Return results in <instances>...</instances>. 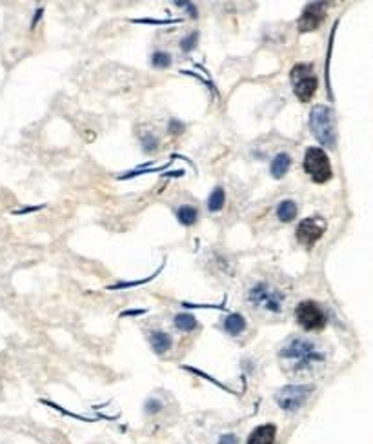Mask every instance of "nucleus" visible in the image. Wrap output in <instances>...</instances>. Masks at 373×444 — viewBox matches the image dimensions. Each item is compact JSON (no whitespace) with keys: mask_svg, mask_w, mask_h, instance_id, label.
Returning a JSON list of instances; mask_svg holds the SVG:
<instances>
[{"mask_svg":"<svg viewBox=\"0 0 373 444\" xmlns=\"http://www.w3.org/2000/svg\"><path fill=\"white\" fill-rule=\"evenodd\" d=\"M279 357L286 371L299 375L306 373V371L313 370L320 363H324L326 353L310 339L293 337L284 344L283 350L279 351Z\"/></svg>","mask_w":373,"mask_h":444,"instance_id":"1","label":"nucleus"},{"mask_svg":"<svg viewBox=\"0 0 373 444\" xmlns=\"http://www.w3.org/2000/svg\"><path fill=\"white\" fill-rule=\"evenodd\" d=\"M310 128L312 133L322 146L335 148L337 143V128H335V115L328 106H315L310 115Z\"/></svg>","mask_w":373,"mask_h":444,"instance_id":"2","label":"nucleus"},{"mask_svg":"<svg viewBox=\"0 0 373 444\" xmlns=\"http://www.w3.org/2000/svg\"><path fill=\"white\" fill-rule=\"evenodd\" d=\"M248 301L251 302L253 308H257L261 311H266V314H280L283 311V294H280L279 289L271 288L266 282L255 284L250 289V294H248Z\"/></svg>","mask_w":373,"mask_h":444,"instance_id":"3","label":"nucleus"},{"mask_svg":"<svg viewBox=\"0 0 373 444\" xmlns=\"http://www.w3.org/2000/svg\"><path fill=\"white\" fill-rule=\"evenodd\" d=\"M304 172L315 184L328 182L333 177V167L326 151L315 146L308 148L306 155H304Z\"/></svg>","mask_w":373,"mask_h":444,"instance_id":"4","label":"nucleus"},{"mask_svg":"<svg viewBox=\"0 0 373 444\" xmlns=\"http://www.w3.org/2000/svg\"><path fill=\"white\" fill-rule=\"evenodd\" d=\"M291 86H293V93L297 95L300 102H310L313 95L317 93L319 88V78L313 73L312 66L310 64H297L293 66V70L290 73Z\"/></svg>","mask_w":373,"mask_h":444,"instance_id":"5","label":"nucleus"},{"mask_svg":"<svg viewBox=\"0 0 373 444\" xmlns=\"http://www.w3.org/2000/svg\"><path fill=\"white\" fill-rule=\"evenodd\" d=\"M295 317L297 322L306 331H320L326 326V322H328L322 308L313 301L299 302L295 308Z\"/></svg>","mask_w":373,"mask_h":444,"instance_id":"6","label":"nucleus"},{"mask_svg":"<svg viewBox=\"0 0 373 444\" xmlns=\"http://www.w3.org/2000/svg\"><path fill=\"white\" fill-rule=\"evenodd\" d=\"M313 393V386H284L277 391L275 401L284 412H297Z\"/></svg>","mask_w":373,"mask_h":444,"instance_id":"7","label":"nucleus"},{"mask_svg":"<svg viewBox=\"0 0 373 444\" xmlns=\"http://www.w3.org/2000/svg\"><path fill=\"white\" fill-rule=\"evenodd\" d=\"M324 232H326V220L322 217H308V219L300 220L299 226H297V241L299 244L306 246V248H312L317 242L322 239Z\"/></svg>","mask_w":373,"mask_h":444,"instance_id":"8","label":"nucleus"},{"mask_svg":"<svg viewBox=\"0 0 373 444\" xmlns=\"http://www.w3.org/2000/svg\"><path fill=\"white\" fill-rule=\"evenodd\" d=\"M326 19V4L322 2H313L304 8L303 15L299 19V31H313V29L320 28V24Z\"/></svg>","mask_w":373,"mask_h":444,"instance_id":"9","label":"nucleus"},{"mask_svg":"<svg viewBox=\"0 0 373 444\" xmlns=\"http://www.w3.org/2000/svg\"><path fill=\"white\" fill-rule=\"evenodd\" d=\"M275 439H277V426L275 424H263L250 433L248 444H275Z\"/></svg>","mask_w":373,"mask_h":444,"instance_id":"10","label":"nucleus"},{"mask_svg":"<svg viewBox=\"0 0 373 444\" xmlns=\"http://www.w3.org/2000/svg\"><path fill=\"white\" fill-rule=\"evenodd\" d=\"M149 344H152L155 353L162 355L172 348V337H169L166 331H153V334L149 335Z\"/></svg>","mask_w":373,"mask_h":444,"instance_id":"11","label":"nucleus"},{"mask_svg":"<svg viewBox=\"0 0 373 444\" xmlns=\"http://www.w3.org/2000/svg\"><path fill=\"white\" fill-rule=\"evenodd\" d=\"M291 166V157L288 153H279V155L275 157L273 162H271V175L275 179H283L284 175L288 173Z\"/></svg>","mask_w":373,"mask_h":444,"instance_id":"12","label":"nucleus"},{"mask_svg":"<svg viewBox=\"0 0 373 444\" xmlns=\"http://www.w3.org/2000/svg\"><path fill=\"white\" fill-rule=\"evenodd\" d=\"M224 328L230 335H241L242 331L246 330V319L238 314L228 315L224 321Z\"/></svg>","mask_w":373,"mask_h":444,"instance_id":"13","label":"nucleus"},{"mask_svg":"<svg viewBox=\"0 0 373 444\" xmlns=\"http://www.w3.org/2000/svg\"><path fill=\"white\" fill-rule=\"evenodd\" d=\"M277 217L283 222H291L297 217V204L293 200H283L277 208Z\"/></svg>","mask_w":373,"mask_h":444,"instance_id":"14","label":"nucleus"},{"mask_svg":"<svg viewBox=\"0 0 373 444\" xmlns=\"http://www.w3.org/2000/svg\"><path fill=\"white\" fill-rule=\"evenodd\" d=\"M177 219L181 220L184 226H193L195 222H197L199 212L193 208V206L186 204V206H181V208H179V212H177Z\"/></svg>","mask_w":373,"mask_h":444,"instance_id":"15","label":"nucleus"},{"mask_svg":"<svg viewBox=\"0 0 373 444\" xmlns=\"http://www.w3.org/2000/svg\"><path fill=\"white\" fill-rule=\"evenodd\" d=\"M224 202H226V193H224V190H222L221 186L215 187L214 193L209 195V200H208L209 212L215 213V212H219V210H222V208H224Z\"/></svg>","mask_w":373,"mask_h":444,"instance_id":"16","label":"nucleus"},{"mask_svg":"<svg viewBox=\"0 0 373 444\" xmlns=\"http://www.w3.org/2000/svg\"><path fill=\"white\" fill-rule=\"evenodd\" d=\"M175 326L181 331H193L199 326L197 319L193 317L191 314H179L175 317Z\"/></svg>","mask_w":373,"mask_h":444,"instance_id":"17","label":"nucleus"},{"mask_svg":"<svg viewBox=\"0 0 373 444\" xmlns=\"http://www.w3.org/2000/svg\"><path fill=\"white\" fill-rule=\"evenodd\" d=\"M152 64L155 66V68H168L169 64H172V57H169L168 53H164V51H157V53H153L152 57Z\"/></svg>","mask_w":373,"mask_h":444,"instance_id":"18","label":"nucleus"},{"mask_svg":"<svg viewBox=\"0 0 373 444\" xmlns=\"http://www.w3.org/2000/svg\"><path fill=\"white\" fill-rule=\"evenodd\" d=\"M197 41H199V33L197 31H193L191 35H188V37H186V38H182V42H181L182 51H191V49L195 48V46H197Z\"/></svg>","mask_w":373,"mask_h":444,"instance_id":"19","label":"nucleus"},{"mask_svg":"<svg viewBox=\"0 0 373 444\" xmlns=\"http://www.w3.org/2000/svg\"><path fill=\"white\" fill-rule=\"evenodd\" d=\"M142 148L146 151H153L157 148V139L155 137H152V135H148V137H144V143H142Z\"/></svg>","mask_w":373,"mask_h":444,"instance_id":"20","label":"nucleus"},{"mask_svg":"<svg viewBox=\"0 0 373 444\" xmlns=\"http://www.w3.org/2000/svg\"><path fill=\"white\" fill-rule=\"evenodd\" d=\"M217 444H238V439L235 435H231V433H226V435H222L219 439Z\"/></svg>","mask_w":373,"mask_h":444,"instance_id":"21","label":"nucleus"},{"mask_svg":"<svg viewBox=\"0 0 373 444\" xmlns=\"http://www.w3.org/2000/svg\"><path fill=\"white\" fill-rule=\"evenodd\" d=\"M182 130H184V126L179 120H172L169 123V133H181Z\"/></svg>","mask_w":373,"mask_h":444,"instance_id":"22","label":"nucleus"}]
</instances>
